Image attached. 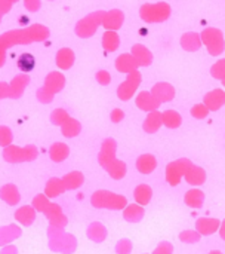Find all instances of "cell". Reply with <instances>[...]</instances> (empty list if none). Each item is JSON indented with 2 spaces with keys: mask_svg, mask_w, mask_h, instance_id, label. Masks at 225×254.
I'll list each match as a JSON object with an SVG mask.
<instances>
[{
  "mask_svg": "<svg viewBox=\"0 0 225 254\" xmlns=\"http://www.w3.org/2000/svg\"><path fill=\"white\" fill-rule=\"evenodd\" d=\"M90 204L98 210H125L128 199L126 196L113 193L110 190H96L90 198Z\"/></svg>",
  "mask_w": 225,
  "mask_h": 254,
  "instance_id": "cell-1",
  "label": "cell"
},
{
  "mask_svg": "<svg viewBox=\"0 0 225 254\" xmlns=\"http://www.w3.org/2000/svg\"><path fill=\"white\" fill-rule=\"evenodd\" d=\"M49 249L55 253L73 254L77 249V240L71 234H61L49 240Z\"/></svg>",
  "mask_w": 225,
  "mask_h": 254,
  "instance_id": "cell-2",
  "label": "cell"
},
{
  "mask_svg": "<svg viewBox=\"0 0 225 254\" xmlns=\"http://www.w3.org/2000/svg\"><path fill=\"white\" fill-rule=\"evenodd\" d=\"M43 214L49 220V226H56V228H64L65 229V226L68 225V219L62 213L61 205H58V204H52L50 202V205L47 207V210Z\"/></svg>",
  "mask_w": 225,
  "mask_h": 254,
  "instance_id": "cell-3",
  "label": "cell"
},
{
  "mask_svg": "<svg viewBox=\"0 0 225 254\" xmlns=\"http://www.w3.org/2000/svg\"><path fill=\"white\" fill-rule=\"evenodd\" d=\"M22 235V231L16 225H7L0 228V247L9 246L15 240H18Z\"/></svg>",
  "mask_w": 225,
  "mask_h": 254,
  "instance_id": "cell-4",
  "label": "cell"
},
{
  "mask_svg": "<svg viewBox=\"0 0 225 254\" xmlns=\"http://www.w3.org/2000/svg\"><path fill=\"white\" fill-rule=\"evenodd\" d=\"M36 213H37V211L33 208V205H22L21 208H18V210L15 211V220H16L19 225L28 228V226H31V225L34 223V220H36Z\"/></svg>",
  "mask_w": 225,
  "mask_h": 254,
  "instance_id": "cell-5",
  "label": "cell"
},
{
  "mask_svg": "<svg viewBox=\"0 0 225 254\" xmlns=\"http://www.w3.org/2000/svg\"><path fill=\"white\" fill-rule=\"evenodd\" d=\"M0 199L7 205H18V202L21 201V193L15 185L7 183L0 189Z\"/></svg>",
  "mask_w": 225,
  "mask_h": 254,
  "instance_id": "cell-6",
  "label": "cell"
},
{
  "mask_svg": "<svg viewBox=\"0 0 225 254\" xmlns=\"http://www.w3.org/2000/svg\"><path fill=\"white\" fill-rule=\"evenodd\" d=\"M196 229L200 235H212L220 229V220L217 219H208L202 217L196 223Z\"/></svg>",
  "mask_w": 225,
  "mask_h": 254,
  "instance_id": "cell-7",
  "label": "cell"
},
{
  "mask_svg": "<svg viewBox=\"0 0 225 254\" xmlns=\"http://www.w3.org/2000/svg\"><path fill=\"white\" fill-rule=\"evenodd\" d=\"M144 217V208L139 204H131L126 205L123 211V219L129 223H139Z\"/></svg>",
  "mask_w": 225,
  "mask_h": 254,
  "instance_id": "cell-8",
  "label": "cell"
},
{
  "mask_svg": "<svg viewBox=\"0 0 225 254\" xmlns=\"http://www.w3.org/2000/svg\"><path fill=\"white\" fill-rule=\"evenodd\" d=\"M86 235L93 243H102L107 238V229H105L104 225H101L98 222H93V223L89 225V228L86 231Z\"/></svg>",
  "mask_w": 225,
  "mask_h": 254,
  "instance_id": "cell-9",
  "label": "cell"
},
{
  "mask_svg": "<svg viewBox=\"0 0 225 254\" xmlns=\"http://www.w3.org/2000/svg\"><path fill=\"white\" fill-rule=\"evenodd\" d=\"M65 192V188H64V183L61 179H50L45 188V195L49 198V199H53L56 196H59L61 193Z\"/></svg>",
  "mask_w": 225,
  "mask_h": 254,
  "instance_id": "cell-10",
  "label": "cell"
},
{
  "mask_svg": "<svg viewBox=\"0 0 225 254\" xmlns=\"http://www.w3.org/2000/svg\"><path fill=\"white\" fill-rule=\"evenodd\" d=\"M134 198L136 201V204L139 205H147L151 198H153V190L148 185H139L135 190H134Z\"/></svg>",
  "mask_w": 225,
  "mask_h": 254,
  "instance_id": "cell-11",
  "label": "cell"
},
{
  "mask_svg": "<svg viewBox=\"0 0 225 254\" xmlns=\"http://www.w3.org/2000/svg\"><path fill=\"white\" fill-rule=\"evenodd\" d=\"M85 182V177L82 173L79 171H74V173H70L67 174L64 179H62V183H64V188L65 190H74V189H79Z\"/></svg>",
  "mask_w": 225,
  "mask_h": 254,
  "instance_id": "cell-12",
  "label": "cell"
},
{
  "mask_svg": "<svg viewBox=\"0 0 225 254\" xmlns=\"http://www.w3.org/2000/svg\"><path fill=\"white\" fill-rule=\"evenodd\" d=\"M205 202V193L199 189H191L185 193V204L191 208H202Z\"/></svg>",
  "mask_w": 225,
  "mask_h": 254,
  "instance_id": "cell-13",
  "label": "cell"
},
{
  "mask_svg": "<svg viewBox=\"0 0 225 254\" xmlns=\"http://www.w3.org/2000/svg\"><path fill=\"white\" fill-rule=\"evenodd\" d=\"M31 205H33V208H34L36 211H39V213H45V211L47 210V207L50 205V201H49V198H47L45 193H39V195H36V196H34V199H33Z\"/></svg>",
  "mask_w": 225,
  "mask_h": 254,
  "instance_id": "cell-14",
  "label": "cell"
},
{
  "mask_svg": "<svg viewBox=\"0 0 225 254\" xmlns=\"http://www.w3.org/2000/svg\"><path fill=\"white\" fill-rule=\"evenodd\" d=\"M136 167L142 174H150L156 168V162L151 156H142V158H139Z\"/></svg>",
  "mask_w": 225,
  "mask_h": 254,
  "instance_id": "cell-15",
  "label": "cell"
},
{
  "mask_svg": "<svg viewBox=\"0 0 225 254\" xmlns=\"http://www.w3.org/2000/svg\"><path fill=\"white\" fill-rule=\"evenodd\" d=\"M187 182L193 186H199L205 182V173L200 168H194L191 173L187 174Z\"/></svg>",
  "mask_w": 225,
  "mask_h": 254,
  "instance_id": "cell-16",
  "label": "cell"
},
{
  "mask_svg": "<svg viewBox=\"0 0 225 254\" xmlns=\"http://www.w3.org/2000/svg\"><path fill=\"white\" fill-rule=\"evenodd\" d=\"M67 156H68V150H67V147H64L62 144H56V146H53V147L50 149V158H52L53 161H56V162L62 161V159L67 158Z\"/></svg>",
  "mask_w": 225,
  "mask_h": 254,
  "instance_id": "cell-17",
  "label": "cell"
},
{
  "mask_svg": "<svg viewBox=\"0 0 225 254\" xmlns=\"http://www.w3.org/2000/svg\"><path fill=\"white\" fill-rule=\"evenodd\" d=\"M180 240L184 243H197L200 240V234L199 232H193V231H185L180 235Z\"/></svg>",
  "mask_w": 225,
  "mask_h": 254,
  "instance_id": "cell-18",
  "label": "cell"
},
{
  "mask_svg": "<svg viewBox=\"0 0 225 254\" xmlns=\"http://www.w3.org/2000/svg\"><path fill=\"white\" fill-rule=\"evenodd\" d=\"M117 254H131L132 252V243L129 240H120L116 246Z\"/></svg>",
  "mask_w": 225,
  "mask_h": 254,
  "instance_id": "cell-19",
  "label": "cell"
},
{
  "mask_svg": "<svg viewBox=\"0 0 225 254\" xmlns=\"http://www.w3.org/2000/svg\"><path fill=\"white\" fill-rule=\"evenodd\" d=\"M172 253H174V247H172V244H169V243H166V241L160 243V246L153 252V254H172Z\"/></svg>",
  "mask_w": 225,
  "mask_h": 254,
  "instance_id": "cell-20",
  "label": "cell"
},
{
  "mask_svg": "<svg viewBox=\"0 0 225 254\" xmlns=\"http://www.w3.org/2000/svg\"><path fill=\"white\" fill-rule=\"evenodd\" d=\"M0 254H18V250H16V247L15 246H4L3 249H1V253Z\"/></svg>",
  "mask_w": 225,
  "mask_h": 254,
  "instance_id": "cell-21",
  "label": "cell"
},
{
  "mask_svg": "<svg viewBox=\"0 0 225 254\" xmlns=\"http://www.w3.org/2000/svg\"><path fill=\"white\" fill-rule=\"evenodd\" d=\"M220 234H221V237L225 240V220L224 223H223V226H221V231H220Z\"/></svg>",
  "mask_w": 225,
  "mask_h": 254,
  "instance_id": "cell-22",
  "label": "cell"
},
{
  "mask_svg": "<svg viewBox=\"0 0 225 254\" xmlns=\"http://www.w3.org/2000/svg\"><path fill=\"white\" fill-rule=\"evenodd\" d=\"M209 254H223L221 252H217V250H214V252H211Z\"/></svg>",
  "mask_w": 225,
  "mask_h": 254,
  "instance_id": "cell-23",
  "label": "cell"
}]
</instances>
